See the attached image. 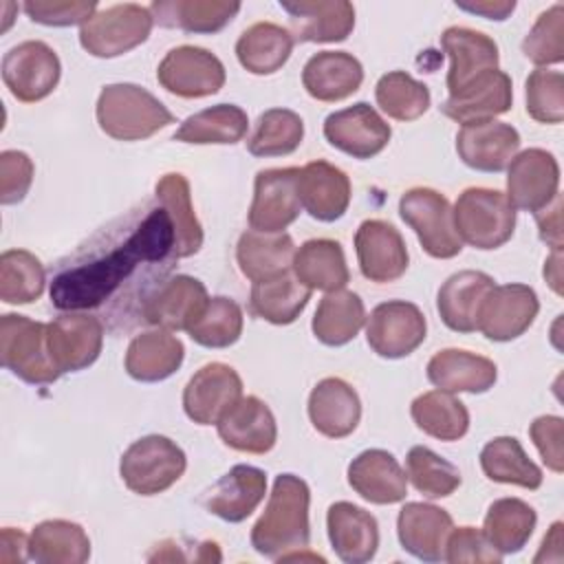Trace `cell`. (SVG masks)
I'll use <instances>...</instances> for the list:
<instances>
[{
	"mask_svg": "<svg viewBox=\"0 0 564 564\" xmlns=\"http://www.w3.org/2000/svg\"><path fill=\"white\" fill-rule=\"evenodd\" d=\"M174 242L170 214L161 205L143 203L55 264L51 304L64 313L95 311L112 330L145 324L150 297L178 260Z\"/></svg>",
	"mask_w": 564,
	"mask_h": 564,
	"instance_id": "cell-1",
	"label": "cell"
},
{
	"mask_svg": "<svg viewBox=\"0 0 564 564\" xmlns=\"http://www.w3.org/2000/svg\"><path fill=\"white\" fill-rule=\"evenodd\" d=\"M308 505V485L295 474H280L264 513L251 529V546L256 553L271 560H286L297 551H306L311 542Z\"/></svg>",
	"mask_w": 564,
	"mask_h": 564,
	"instance_id": "cell-2",
	"label": "cell"
},
{
	"mask_svg": "<svg viewBox=\"0 0 564 564\" xmlns=\"http://www.w3.org/2000/svg\"><path fill=\"white\" fill-rule=\"evenodd\" d=\"M97 123L117 141H141L174 123V115L137 84H108L97 99Z\"/></svg>",
	"mask_w": 564,
	"mask_h": 564,
	"instance_id": "cell-3",
	"label": "cell"
},
{
	"mask_svg": "<svg viewBox=\"0 0 564 564\" xmlns=\"http://www.w3.org/2000/svg\"><path fill=\"white\" fill-rule=\"evenodd\" d=\"M452 212L458 238L474 249H498L513 236L516 209L500 189L467 187Z\"/></svg>",
	"mask_w": 564,
	"mask_h": 564,
	"instance_id": "cell-4",
	"label": "cell"
},
{
	"mask_svg": "<svg viewBox=\"0 0 564 564\" xmlns=\"http://www.w3.org/2000/svg\"><path fill=\"white\" fill-rule=\"evenodd\" d=\"M0 359L18 379L33 386L53 383L62 375L48 350L46 324L24 315L0 317Z\"/></svg>",
	"mask_w": 564,
	"mask_h": 564,
	"instance_id": "cell-5",
	"label": "cell"
},
{
	"mask_svg": "<svg viewBox=\"0 0 564 564\" xmlns=\"http://www.w3.org/2000/svg\"><path fill=\"white\" fill-rule=\"evenodd\" d=\"M185 467V452L172 438L150 434L123 452L119 474L132 494L156 496L170 489L183 476Z\"/></svg>",
	"mask_w": 564,
	"mask_h": 564,
	"instance_id": "cell-6",
	"label": "cell"
},
{
	"mask_svg": "<svg viewBox=\"0 0 564 564\" xmlns=\"http://www.w3.org/2000/svg\"><path fill=\"white\" fill-rule=\"evenodd\" d=\"M150 7L134 2L95 11L79 29V44L93 57H119L143 44L152 31Z\"/></svg>",
	"mask_w": 564,
	"mask_h": 564,
	"instance_id": "cell-7",
	"label": "cell"
},
{
	"mask_svg": "<svg viewBox=\"0 0 564 564\" xmlns=\"http://www.w3.org/2000/svg\"><path fill=\"white\" fill-rule=\"evenodd\" d=\"M399 214L432 258L447 260L460 253L463 240L454 227V212L441 192L432 187L408 189L399 200Z\"/></svg>",
	"mask_w": 564,
	"mask_h": 564,
	"instance_id": "cell-8",
	"label": "cell"
},
{
	"mask_svg": "<svg viewBox=\"0 0 564 564\" xmlns=\"http://www.w3.org/2000/svg\"><path fill=\"white\" fill-rule=\"evenodd\" d=\"M59 57L40 40H26L9 48L2 57V82L22 104L48 97L59 82Z\"/></svg>",
	"mask_w": 564,
	"mask_h": 564,
	"instance_id": "cell-9",
	"label": "cell"
},
{
	"mask_svg": "<svg viewBox=\"0 0 564 564\" xmlns=\"http://www.w3.org/2000/svg\"><path fill=\"white\" fill-rule=\"evenodd\" d=\"M159 84L183 99L216 95L225 86V66L207 48L183 44L161 59L156 68Z\"/></svg>",
	"mask_w": 564,
	"mask_h": 564,
	"instance_id": "cell-10",
	"label": "cell"
},
{
	"mask_svg": "<svg viewBox=\"0 0 564 564\" xmlns=\"http://www.w3.org/2000/svg\"><path fill=\"white\" fill-rule=\"evenodd\" d=\"M425 330V315L416 304L390 300L372 308L366 324V339L379 357L401 359L423 344Z\"/></svg>",
	"mask_w": 564,
	"mask_h": 564,
	"instance_id": "cell-11",
	"label": "cell"
},
{
	"mask_svg": "<svg viewBox=\"0 0 564 564\" xmlns=\"http://www.w3.org/2000/svg\"><path fill=\"white\" fill-rule=\"evenodd\" d=\"M300 167H269L256 174L249 227L262 234L284 231L302 209L297 196Z\"/></svg>",
	"mask_w": 564,
	"mask_h": 564,
	"instance_id": "cell-12",
	"label": "cell"
},
{
	"mask_svg": "<svg viewBox=\"0 0 564 564\" xmlns=\"http://www.w3.org/2000/svg\"><path fill=\"white\" fill-rule=\"evenodd\" d=\"M48 350L59 372H77L95 364L104 344V322L84 311H66L46 324Z\"/></svg>",
	"mask_w": 564,
	"mask_h": 564,
	"instance_id": "cell-13",
	"label": "cell"
},
{
	"mask_svg": "<svg viewBox=\"0 0 564 564\" xmlns=\"http://www.w3.org/2000/svg\"><path fill=\"white\" fill-rule=\"evenodd\" d=\"M240 397V375L223 361H212L198 368L187 381L183 390V410L198 425H216Z\"/></svg>",
	"mask_w": 564,
	"mask_h": 564,
	"instance_id": "cell-14",
	"label": "cell"
},
{
	"mask_svg": "<svg viewBox=\"0 0 564 564\" xmlns=\"http://www.w3.org/2000/svg\"><path fill=\"white\" fill-rule=\"evenodd\" d=\"M507 167V198L513 209L535 214L560 194V165L551 152L529 148L516 154Z\"/></svg>",
	"mask_w": 564,
	"mask_h": 564,
	"instance_id": "cell-15",
	"label": "cell"
},
{
	"mask_svg": "<svg viewBox=\"0 0 564 564\" xmlns=\"http://www.w3.org/2000/svg\"><path fill=\"white\" fill-rule=\"evenodd\" d=\"M326 141L352 159H372L390 141L392 130L366 101L330 112L324 121Z\"/></svg>",
	"mask_w": 564,
	"mask_h": 564,
	"instance_id": "cell-16",
	"label": "cell"
},
{
	"mask_svg": "<svg viewBox=\"0 0 564 564\" xmlns=\"http://www.w3.org/2000/svg\"><path fill=\"white\" fill-rule=\"evenodd\" d=\"M540 302L527 284H494L478 313V330L491 341L520 337L538 317Z\"/></svg>",
	"mask_w": 564,
	"mask_h": 564,
	"instance_id": "cell-17",
	"label": "cell"
},
{
	"mask_svg": "<svg viewBox=\"0 0 564 564\" xmlns=\"http://www.w3.org/2000/svg\"><path fill=\"white\" fill-rule=\"evenodd\" d=\"M355 251L364 278L377 284L399 280L410 262L408 247L399 229L379 218L364 220L357 227Z\"/></svg>",
	"mask_w": 564,
	"mask_h": 564,
	"instance_id": "cell-18",
	"label": "cell"
},
{
	"mask_svg": "<svg viewBox=\"0 0 564 564\" xmlns=\"http://www.w3.org/2000/svg\"><path fill=\"white\" fill-rule=\"evenodd\" d=\"M441 46L452 62L447 70L449 97L498 68V44L476 29L449 26L441 35Z\"/></svg>",
	"mask_w": 564,
	"mask_h": 564,
	"instance_id": "cell-19",
	"label": "cell"
},
{
	"mask_svg": "<svg viewBox=\"0 0 564 564\" xmlns=\"http://www.w3.org/2000/svg\"><path fill=\"white\" fill-rule=\"evenodd\" d=\"M520 148V134L505 121L465 123L456 134L460 161L478 172H502Z\"/></svg>",
	"mask_w": 564,
	"mask_h": 564,
	"instance_id": "cell-20",
	"label": "cell"
},
{
	"mask_svg": "<svg viewBox=\"0 0 564 564\" xmlns=\"http://www.w3.org/2000/svg\"><path fill=\"white\" fill-rule=\"evenodd\" d=\"M209 297L200 280L192 275H170L145 306V324L165 330H189L205 311Z\"/></svg>",
	"mask_w": 564,
	"mask_h": 564,
	"instance_id": "cell-21",
	"label": "cell"
},
{
	"mask_svg": "<svg viewBox=\"0 0 564 564\" xmlns=\"http://www.w3.org/2000/svg\"><path fill=\"white\" fill-rule=\"evenodd\" d=\"M216 427L227 447L245 454H267L278 441V425L271 408L253 394L240 397Z\"/></svg>",
	"mask_w": 564,
	"mask_h": 564,
	"instance_id": "cell-22",
	"label": "cell"
},
{
	"mask_svg": "<svg viewBox=\"0 0 564 564\" xmlns=\"http://www.w3.org/2000/svg\"><path fill=\"white\" fill-rule=\"evenodd\" d=\"M454 529L452 516L427 502H408L397 518V535L401 546L423 562L445 560L447 535Z\"/></svg>",
	"mask_w": 564,
	"mask_h": 564,
	"instance_id": "cell-23",
	"label": "cell"
},
{
	"mask_svg": "<svg viewBox=\"0 0 564 564\" xmlns=\"http://www.w3.org/2000/svg\"><path fill=\"white\" fill-rule=\"evenodd\" d=\"M328 540L337 557L346 564H366L375 557L379 546V524L366 509L339 500L326 513Z\"/></svg>",
	"mask_w": 564,
	"mask_h": 564,
	"instance_id": "cell-24",
	"label": "cell"
},
{
	"mask_svg": "<svg viewBox=\"0 0 564 564\" xmlns=\"http://www.w3.org/2000/svg\"><path fill=\"white\" fill-rule=\"evenodd\" d=\"M280 7L300 42H341L355 26V7L346 0H284Z\"/></svg>",
	"mask_w": 564,
	"mask_h": 564,
	"instance_id": "cell-25",
	"label": "cell"
},
{
	"mask_svg": "<svg viewBox=\"0 0 564 564\" xmlns=\"http://www.w3.org/2000/svg\"><path fill=\"white\" fill-rule=\"evenodd\" d=\"M297 196L302 209L315 220L333 223L341 218L350 203V181L344 170L326 161H311L300 167Z\"/></svg>",
	"mask_w": 564,
	"mask_h": 564,
	"instance_id": "cell-26",
	"label": "cell"
},
{
	"mask_svg": "<svg viewBox=\"0 0 564 564\" xmlns=\"http://www.w3.org/2000/svg\"><path fill=\"white\" fill-rule=\"evenodd\" d=\"M348 485L372 505H394L408 494V476L386 449H366L348 465Z\"/></svg>",
	"mask_w": 564,
	"mask_h": 564,
	"instance_id": "cell-27",
	"label": "cell"
},
{
	"mask_svg": "<svg viewBox=\"0 0 564 564\" xmlns=\"http://www.w3.org/2000/svg\"><path fill=\"white\" fill-rule=\"evenodd\" d=\"M494 284V278L485 271L465 269L449 275L436 295V311L443 324L456 333L478 330V313Z\"/></svg>",
	"mask_w": 564,
	"mask_h": 564,
	"instance_id": "cell-28",
	"label": "cell"
},
{
	"mask_svg": "<svg viewBox=\"0 0 564 564\" xmlns=\"http://www.w3.org/2000/svg\"><path fill=\"white\" fill-rule=\"evenodd\" d=\"M308 419L319 434L344 438L355 432L361 419V401L350 383L339 377H326L311 390Z\"/></svg>",
	"mask_w": 564,
	"mask_h": 564,
	"instance_id": "cell-29",
	"label": "cell"
},
{
	"mask_svg": "<svg viewBox=\"0 0 564 564\" xmlns=\"http://www.w3.org/2000/svg\"><path fill=\"white\" fill-rule=\"evenodd\" d=\"M364 82L361 62L346 51H319L304 64L302 84L317 101H341L359 90Z\"/></svg>",
	"mask_w": 564,
	"mask_h": 564,
	"instance_id": "cell-30",
	"label": "cell"
},
{
	"mask_svg": "<svg viewBox=\"0 0 564 564\" xmlns=\"http://www.w3.org/2000/svg\"><path fill=\"white\" fill-rule=\"evenodd\" d=\"M267 494V476L251 465H234L207 494L205 507L225 522L249 518Z\"/></svg>",
	"mask_w": 564,
	"mask_h": 564,
	"instance_id": "cell-31",
	"label": "cell"
},
{
	"mask_svg": "<svg viewBox=\"0 0 564 564\" xmlns=\"http://www.w3.org/2000/svg\"><path fill=\"white\" fill-rule=\"evenodd\" d=\"M498 377V368L491 359L463 350L445 348L427 361V379L438 390L447 392H487Z\"/></svg>",
	"mask_w": 564,
	"mask_h": 564,
	"instance_id": "cell-32",
	"label": "cell"
},
{
	"mask_svg": "<svg viewBox=\"0 0 564 564\" xmlns=\"http://www.w3.org/2000/svg\"><path fill=\"white\" fill-rule=\"evenodd\" d=\"M513 90L511 77L502 70H491L467 86L463 93L447 97L441 106L443 115L458 123H476L489 121L498 115H505L511 108Z\"/></svg>",
	"mask_w": 564,
	"mask_h": 564,
	"instance_id": "cell-33",
	"label": "cell"
},
{
	"mask_svg": "<svg viewBox=\"0 0 564 564\" xmlns=\"http://www.w3.org/2000/svg\"><path fill=\"white\" fill-rule=\"evenodd\" d=\"M185 357V348L178 337L165 328H152L139 333L126 352V372L143 383L163 381L174 375Z\"/></svg>",
	"mask_w": 564,
	"mask_h": 564,
	"instance_id": "cell-34",
	"label": "cell"
},
{
	"mask_svg": "<svg viewBox=\"0 0 564 564\" xmlns=\"http://www.w3.org/2000/svg\"><path fill=\"white\" fill-rule=\"evenodd\" d=\"M295 245L293 238L284 231L280 234H262V231H245L236 245V260L245 278L251 282L273 280L293 267Z\"/></svg>",
	"mask_w": 564,
	"mask_h": 564,
	"instance_id": "cell-35",
	"label": "cell"
},
{
	"mask_svg": "<svg viewBox=\"0 0 564 564\" xmlns=\"http://www.w3.org/2000/svg\"><path fill=\"white\" fill-rule=\"evenodd\" d=\"M159 205L170 214L174 227V249L178 258H189L203 247V227L194 214L189 183L181 172L163 174L154 185Z\"/></svg>",
	"mask_w": 564,
	"mask_h": 564,
	"instance_id": "cell-36",
	"label": "cell"
},
{
	"mask_svg": "<svg viewBox=\"0 0 564 564\" xmlns=\"http://www.w3.org/2000/svg\"><path fill=\"white\" fill-rule=\"evenodd\" d=\"M293 273L295 278L313 289L319 291H339L348 284V267L344 249L337 240L330 238H313L306 240L293 256Z\"/></svg>",
	"mask_w": 564,
	"mask_h": 564,
	"instance_id": "cell-37",
	"label": "cell"
},
{
	"mask_svg": "<svg viewBox=\"0 0 564 564\" xmlns=\"http://www.w3.org/2000/svg\"><path fill=\"white\" fill-rule=\"evenodd\" d=\"M238 11L240 2L223 0H163L150 4L154 22L185 33H216L225 29Z\"/></svg>",
	"mask_w": 564,
	"mask_h": 564,
	"instance_id": "cell-38",
	"label": "cell"
},
{
	"mask_svg": "<svg viewBox=\"0 0 564 564\" xmlns=\"http://www.w3.org/2000/svg\"><path fill=\"white\" fill-rule=\"evenodd\" d=\"M293 51V35L275 22H256L236 42V57L253 75L280 70Z\"/></svg>",
	"mask_w": 564,
	"mask_h": 564,
	"instance_id": "cell-39",
	"label": "cell"
},
{
	"mask_svg": "<svg viewBox=\"0 0 564 564\" xmlns=\"http://www.w3.org/2000/svg\"><path fill=\"white\" fill-rule=\"evenodd\" d=\"M90 557V540L82 524L44 520L29 535V560L40 564H82Z\"/></svg>",
	"mask_w": 564,
	"mask_h": 564,
	"instance_id": "cell-40",
	"label": "cell"
},
{
	"mask_svg": "<svg viewBox=\"0 0 564 564\" xmlns=\"http://www.w3.org/2000/svg\"><path fill=\"white\" fill-rule=\"evenodd\" d=\"M366 322V308L357 293L339 289L326 293L313 317V335L326 346H344L357 337Z\"/></svg>",
	"mask_w": 564,
	"mask_h": 564,
	"instance_id": "cell-41",
	"label": "cell"
},
{
	"mask_svg": "<svg viewBox=\"0 0 564 564\" xmlns=\"http://www.w3.org/2000/svg\"><path fill=\"white\" fill-rule=\"evenodd\" d=\"M311 300V289L297 278L284 273L273 280L253 282L249 295V308L256 317L284 326L300 317Z\"/></svg>",
	"mask_w": 564,
	"mask_h": 564,
	"instance_id": "cell-42",
	"label": "cell"
},
{
	"mask_svg": "<svg viewBox=\"0 0 564 564\" xmlns=\"http://www.w3.org/2000/svg\"><path fill=\"white\" fill-rule=\"evenodd\" d=\"M535 522L538 516L529 502L520 498H500L489 505L482 533L500 555L518 553L529 542Z\"/></svg>",
	"mask_w": 564,
	"mask_h": 564,
	"instance_id": "cell-43",
	"label": "cell"
},
{
	"mask_svg": "<svg viewBox=\"0 0 564 564\" xmlns=\"http://www.w3.org/2000/svg\"><path fill=\"white\" fill-rule=\"evenodd\" d=\"M410 414L419 430L438 441H458L469 430V412L465 403L447 390L419 394L410 405Z\"/></svg>",
	"mask_w": 564,
	"mask_h": 564,
	"instance_id": "cell-44",
	"label": "cell"
},
{
	"mask_svg": "<svg viewBox=\"0 0 564 564\" xmlns=\"http://www.w3.org/2000/svg\"><path fill=\"white\" fill-rule=\"evenodd\" d=\"M247 126H249V119L240 106L218 104L196 115H189L174 132V139L181 143H194V145H207V143L231 145L247 134Z\"/></svg>",
	"mask_w": 564,
	"mask_h": 564,
	"instance_id": "cell-45",
	"label": "cell"
},
{
	"mask_svg": "<svg viewBox=\"0 0 564 564\" xmlns=\"http://www.w3.org/2000/svg\"><path fill=\"white\" fill-rule=\"evenodd\" d=\"M480 467L494 482L538 489L542 469L527 456L520 441L513 436H496L480 452Z\"/></svg>",
	"mask_w": 564,
	"mask_h": 564,
	"instance_id": "cell-46",
	"label": "cell"
},
{
	"mask_svg": "<svg viewBox=\"0 0 564 564\" xmlns=\"http://www.w3.org/2000/svg\"><path fill=\"white\" fill-rule=\"evenodd\" d=\"M304 139V121L297 112L289 108L264 110L251 137L247 139V150L253 156H284L300 148Z\"/></svg>",
	"mask_w": 564,
	"mask_h": 564,
	"instance_id": "cell-47",
	"label": "cell"
},
{
	"mask_svg": "<svg viewBox=\"0 0 564 564\" xmlns=\"http://www.w3.org/2000/svg\"><path fill=\"white\" fill-rule=\"evenodd\" d=\"M46 271L31 251L9 249L0 256V300L31 304L44 293Z\"/></svg>",
	"mask_w": 564,
	"mask_h": 564,
	"instance_id": "cell-48",
	"label": "cell"
},
{
	"mask_svg": "<svg viewBox=\"0 0 564 564\" xmlns=\"http://www.w3.org/2000/svg\"><path fill=\"white\" fill-rule=\"evenodd\" d=\"M379 108L397 121H414L430 108V90L405 70L386 73L375 86Z\"/></svg>",
	"mask_w": 564,
	"mask_h": 564,
	"instance_id": "cell-49",
	"label": "cell"
},
{
	"mask_svg": "<svg viewBox=\"0 0 564 564\" xmlns=\"http://www.w3.org/2000/svg\"><path fill=\"white\" fill-rule=\"evenodd\" d=\"M405 476L427 498H445L460 487L458 467L425 445H414L408 452Z\"/></svg>",
	"mask_w": 564,
	"mask_h": 564,
	"instance_id": "cell-50",
	"label": "cell"
},
{
	"mask_svg": "<svg viewBox=\"0 0 564 564\" xmlns=\"http://www.w3.org/2000/svg\"><path fill=\"white\" fill-rule=\"evenodd\" d=\"M242 322V308L231 297L216 295L187 333L205 348H227L240 339Z\"/></svg>",
	"mask_w": 564,
	"mask_h": 564,
	"instance_id": "cell-51",
	"label": "cell"
},
{
	"mask_svg": "<svg viewBox=\"0 0 564 564\" xmlns=\"http://www.w3.org/2000/svg\"><path fill=\"white\" fill-rule=\"evenodd\" d=\"M522 53L535 66H551L564 59V7L560 2L538 15L522 42Z\"/></svg>",
	"mask_w": 564,
	"mask_h": 564,
	"instance_id": "cell-52",
	"label": "cell"
},
{
	"mask_svg": "<svg viewBox=\"0 0 564 564\" xmlns=\"http://www.w3.org/2000/svg\"><path fill=\"white\" fill-rule=\"evenodd\" d=\"M527 112L540 123H562L564 75L560 70L535 68L527 77Z\"/></svg>",
	"mask_w": 564,
	"mask_h": 564,
	"instance_id": "cell-53",
	"label": "cell"
},
{
	"mask_svg": "<svg viewBox=\"0 0 564 564\" xmlns=\"http://www.w3.org/2000/svg\"><path fill=\"white\" fill-rule=\"evenodd\" d=\"M22 9L37 24L70 26L84 24L97 11V4L84 0H29Z\"/></svg>",
	"mask_w": 564,
	"mask_h": 564,
	"instance_id": "cell-54",
	"label": "cell"
},
{
	"mask_svg": "<svg viewBox=\"0 0 564 564\" xmlns=\"http://www.w3.org/2000/svg\"><path fill=\"white\" fill-rule=\"evenodd\" d=\"M500 553L489 544L482 531L476 527H458L452 529L445 544V560L452 564L469 562V564H491L500 562Z\"/></svg>",
	"mask_w": 564,
	"mask_h": 564,
	"instance_id": "cell-55",
	"label": "cell"
},
{
	"mask_svg": "<svg viewBox=\"0 0 564 564\" xmlns=\"http://www.w3.org/2000/svg\"><path fill=\"white\" fill-rule=\"evenodd\" d=\"M33 161L26 152L4 150L0 154V203L15 205L24 200L33 183Z\"/></svg>",
	"mask_w": 564,
	"mask_h": 564,
	"instance_id": "cell-56",
	"label": "cell"
},
{
	"mask_svg": "<svg viewBox=\"0 0 564 564\" xmlns=\"http://www.w3.org/2000/svg\"><path fill=\"white\" fill-rule=\"evenodd\" d=\"M562 430H564V421L555 414H544L538 416L531 427V441L538 447L544 465L555 471L562 474L564 471V454H562Z\"/></svg>",
	"mask_w": 564,
	"mask_h": 564,
	"instance_id": "cell-57",
	"label": "cell"
},
{
	"mask_svg": "<svg viewBox=\"0 0 564 564\" xmlns=\"http://www.w3.org/2000/svg\"><path fill=\"white\" fill-rule=\"evenodd\" d=\"M540 238L551 249H562V196L557 194L544 209L535 212Z\"/></svg>",
	"mask_w": 564,
	"mask_h": 564,
	"instance_id": "cell-58",
	"label": "cell"
},
{
	"mask_svg": "<svg viewBox=\"0 0 564 564\" xmlns=\"http://www.w3.org/2000/svg\"><path fill=\"white\" fill-rule=\"evenodd\" d=\"M0 557L4 564H13V562H22L29 557V538L20 531V529H11L4 527L2 529V549H0Z\"/></svg>",
	"mask_w": 564,
	"mask_h": 564,
	"instance_id": "cell-59",
	"label": "cell"
},
{
	"mask_svg": "<svg viewBox=\"0 0 564 564\" xmlns=\"http://www.w3.org/2000/svg\"><path fill=\"white\" fill-rule=\"evenodd\" d=\"M458 9L463 11H469V13H476V15H482L487 20H507L509 13L516 9V2L513 0H480V2H456Z\"/></svg>",
	"mask_w": 564,
	"mask_h": 564,
	"instance_id": "cell-60",
	"label": "cell"
},
{
	"mask_svg": "<svg viewBox=\"0 0 564 564\" xmlns=\"http://www.w3.org/2000/svg\"><path fill=\"white\" fill-rule=\"evenodd\" d=\"M544 278L549 286L562 295V249H551V256L544 262Z\"/></svg>",
	"mask_w": 564,
	"mask_h": 564,
	"instance_id": "cell-61",
	"label": "cell"
}]
</instances>
